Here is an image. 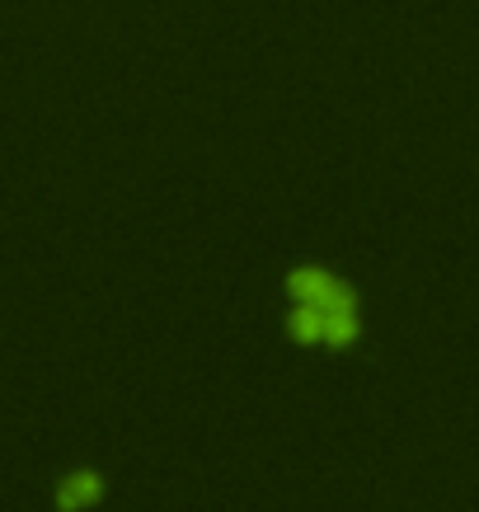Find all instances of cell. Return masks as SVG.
<instances>
[{
  "label": "cell",
  "instance_id": "1",
  "mask_svg": "<svg viewBox=\"0 0 479 512\" xmlns=\"http://www.w3.org/2000/svg\"><path fill=\"white\" fill-rule=\"evenodd\" d=\"M287 311L282 334L292 343H325V348H353L362 339V306L353 282L334 273L320 259H296L282 273Z\"/></svg>",
  "mask_w": 479,
  "mask_h": 512
},
{
  "label": "cell",
  "instance_id": "2",
  "mask_svg": "<svg viewBox=\"0 0 479 512\" xmlns=\"http://www.w3.org/2000/svg\"><path fill=\"white\" fill-rule=\"evenodd\" d=\"M52 498H57V512H80V508H90V503H99V498H104V475H99L94 466L66 470Z\"/></svg>",
  "mask_w": 479,
  "mask_h": 512
}]
</instances>
